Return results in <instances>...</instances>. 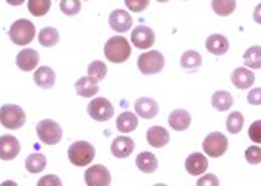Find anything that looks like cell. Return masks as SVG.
Returning a JSON list of instances; mask_svg holds the SVG:
<instances>
[{"instance_id": "6da1fadb", "label": "cell", "mask_w": 261, "mask_h": 186, "mask_svg": "<svg viewBox=\"0 0 261 186\" xmlns=\"http://www.w3.org/2000/svg\"><path fill=\"white\" fill-rule=\"evenodd\" d=\"M105 56L111 63H124L130 58V43L124 37H113L105 45Z\"/></svg>"}, {"instance_id": "7a4b0ae2", "label": "cell", "mask_w": 261, "mask_h": 186, "mask_svg": "<svg viewBox=\"0 0 261 186\" xmlns=\"http://www.w3.org/2000/svg\"><path fill=\"white\" fill-rule=\"evenodd\" d=\"M37 35V30H35V25H33L30 20H25V18H20L17 22H13L10 30H9V37L15 45L20 46H25L33 41Z\"/></svg>"}, {"instance_id": "3957f363", "label": "cell", "mask_w": 261, "mask_h": 186, "mask_svg": "<svg viewBox=\"0 0 261 186\" xmlns=\"http://www.w3.org/2000/svg\"><path fill=\"white\" fill-rule=\"evenodd\" d=\"M94 155H96L94 147L85 140L74 142L68 148V158H70V162L74 167H88L94 160Z\"/></svg>"}, {"instance_id": "277c9868", "label": "cell", "mask_w": 261, "mask_h": 186, "mask_svg": "<svg viewBox=\"0 0 261 186\" xmlns=\"http://www.w3.org/2000/svg\"><path fill=\"white\" fill-rule=\"evenodd\" d=\"M164 66H166V58H164V54L157 50H150L147 53H142L141 56L137 58V68H139V71L146 76L161 73L164 70Z\"/></svg>"}, {"instance_id": "5b68a950", "label": "cell", "mask_w": 261, "mask_h": 186, "mask_svg": "<svg viewBox=\"0 0 261 186\" xmlns=\"http://www.w3.org/2000/svg\"><path fill=\"white\" fill-rule=\"evenodd\" d=\"M25 111L17 104H5L0 107V123L9 129V130H17L25 126Z\"/></svg>"}, {"instance_id": "8992f818", "label": "cell", "mask_w": 261, "mask_h": 186, "mask_svg": "<svg viewBox=\"0 0 261 186\" xmlns=\"http://www.w3.org/2000/svg\"><path fill=\"white\" fill-rule=\"evenodd\" d=\"M37 135L42 143L45 145H57L63 137V130H61L60 123L51 119L40 120L37 126Z\"/></svg>"}, {"instance_id": "52a82bcc", "label": "cell", "mask_w": 261, "mask_h": 186, "mask_svg": "<svg viewBox=\"0 0 261 186\" xmlns=\"http://www.w3.org/2000/svg\"><path fill=\"white\" fill-rule=\"evenodd\" d=\"M203 151L210 158L222 157L228 150V139L222 132H212L203 139Z\"/></svg>"}, {"instance_id": "ba28073f", "label": "cell", "mask_w": 261, "mask_h": 186, "mask_svg": "<svg viewBox=\"0 0 261 186\" xmlns=\"http://www.w3.org/2000/svg\"><path fill=\"white\" fill-rule=\"evenodd\" d=\"M88 114L91 115V119L98 122H106L114 115L113 104L105 98H94L88 104Z\"/></svg>"}, {"instance_id": "9c48e42d", "label": "cell", "mask_w": 261, "mask_h": 186, "mask_svg": "<svg viewBox=\"0 0 261 186\" xmlns=\"http://www.w3.org/2000/svg\"><path fill=\"white\" fill-rule=\"evenodd\" d=\"M85 181L88 186H109L111 173L105 165H93L85 171Z\"/></svg>"}, {"instance_id": "30bf717a", "label": "cell", "mask_w": 261, "mask_h": 186, "mask_svg": "<svg viewBox=\"0 0 261 186\" xmlns=\"http://www.w3.org/2000/svg\"><path fill=\"white\" fill-rule=\"evenodd\" d=\"M130 41H133V45L136 48H139V50H147V48H150L155 43V35L149 26L141 25L130 33Z\"/></svg>"}, {"instance_id": "8fae6325", "label": "cell", "mask_w": 261, "mask_h": 186, "mask_svg": "<svg viewBox=\"0 0 261 186\" xmlns=\"http://www.w3.org/2000/svg\"><path fill=\"white\" fill-rule=\"evenodd\" d=\"M20 153V142L13 135L0 137V160H13Z\"/></svg>"}, {"instance_id": "7c38bea8", "label": "cell", "mask_w": 261, "mask_h": 186, "mask_svg": "<svg viewBox=\"0 0 261 186\" xmlns=\"http://www.w3.org/2000/svg\"><path fill=\"white\" fill-rule=\"evenodd\" d=\"M130 25H133V17H130V13L126 10L118 9L109 15V26H111V30H114L116 33L129 32Z\"/></svg>"}, {"instance_id": "4fadbf2b", "label": "cell", "mask_w": 261, "mask_h": 186, "mask_svg": "<svg viewBox=\"0 0 261 186\" xmlns=\"http://www.w3.org/2000/svg\"><path fill=\"white\" fill-rule=\"evenodd\" d=\"M208 168V160L203 153H192L185 160V170L189 171V175L192 176H200L203 175Z\"/></svg>"}, {"instance_id": "5bb4252c", "label": "cell", "mask_w": 261, "mask_h": 186, "mask_svg": "<svg viewBox=\"0 0 261 186\" xmlns=\"http://www.w3.org/2000/svg\"><path fill=\"white\" fill-rule=\"evenodd\" d=\"M134 109H136V114L142 117V119H154V117L159 114V106L150 98H139L134 102Z\"/></svg>"}, {"instance_id": "9a60e30c", "label": "cell", "mask_w": 261, "mask_h": 186, "mask_svg": "<svg viewBox=\"0 0 261 186\" xmlns=\"http://www.w3.org/2000/svg\"><path fill=\"white\" fill-rule=\"evenodd\" d=\"M38 59L40 54L32 50V48H25L18 54H17V66L22 71H33L38 66Z\"/></svg>"}, {"instance_id": "2e32d148", "label": "cell", "mask_w": 261, "mask_h": 186, "mask_svg": "<svg viewBox=\"0 0 261 186\" xmlns=\"http://www.w3.org/2000/svg\"><path fill=\"white\" fill-rule=\"evenodd\" d=\"M167 122H169L170 129L177 130V132H182V130L190 127L192 117H190L189 111H185V109H175V111L170 112Z\"/></svg>"}, {"instance_id": "e0dca14e", "label": "cell", "mask_w": 261, "mask_h": 186, "mask_svg": "<svg viewBox=\"0 0 261 186\" xmlns=\"http://www.w3.org/2000/svg\"><path fill=\"white\" fill-rule=\"evenodd\" d=\"M147 142H149V145L150 147H154V148H162V147H166L169 140H170V135L167 132V129H164L161 126H154V127H150L147 130Z\"/></svg>"}, {"instance_id": "ac0fdd59", "label": "cell", "mask_w": 261, "mask_h": 186, "mask_svg": "<svg viewBox=\"0 0 261 186\" xmlns=\"http://www.w3.org/2000/svg\"><path fill=\"white\" fill-rule=\"evenodd\" d=\"M205 48H207L212 54H215V56H222V54H226V51H228L230 41L226 40V37L214 33V35H210L207 41H205Z\"/></svg>"}, {"instance_id": "d6986e66", "label": "cell", "mask_w": 261, "mask_h": 186, "mask_svg": "<svg viewBox=\"0 0 261 186\" xmlns=\"http://www.w3.org/2000/svg\"><path fill=\"white\" fill-rule=\"evenodd\" d=\"M134 151V140L129 139L126 135H121L118 139L113 140L111 145V153L116 158H127Z\"/></svg>"}, {"instance_id": "ffe728a7", "label": "cell", "mask_w": 261, "mask_h": 186, "mask_svg": "<svg viewBox=\"0 0 261 186\" xmlns=\"http://www.w3.org/2000/svg\"><path fill=\"white\" fill-rule=\"evenodd\" d=\"M231 82L238 89H248L255 84V74L248 68H237L231 73Z\"/></svg>"}, {"instance_id": "44dd1931", "label": "cell", "mask_w": 261, "mask_h": 186, "mask_svg": "<svg viewBox=\"0 0 261 186\" xmlns=\"http://www.w3.org/2000/svg\"><path fill=\"white\" fill-rule=\"evenodd\" d=\"M33 81H35V84L38 87L51 89L55 86V81H57V76H55V71L50 66H42L33 74Z\"/></svg>"}, {"instance_id": "7402d4cb", "label": "cell", "mask_w": 261, "mask_h": 186, "mask_svg": "<svg viewBox=\"0 0 261 186\" xmlns=\"http://www.w3.org/2000/svg\"><path fill=\"white\" fill-rule=\"evenodd\" d=\"M136 165L137 168H139L142 173H154L159 167V162H157V158L154 153H150V151H142V153L137 155L136 158Z\"/></svg>"}, {"instance_id": "603a6c76", "label": "cell", "mask_w": 261, "mask_h": 186, "mask_svg": "<svg viewBox=\"0 0 261 186\" xmlns=\"http://www.w3.org/2000/svg\"><path fill=\"white\" fill-rule=\"evenodd\" d=\"M74 87H76V92L80 96H83V98H93V96H96L99 92L98 82L93 81L91 78H88V76L80 78L76 81V84H74Z\"/></svg>"}, {"instance_id": "cb8c5ba5", "label": "cell", "mask_w": 261, "mask_h": 186, "mask_svg": "<svg viewBox=\"0 0 261 186\" xmlns=\"http://www.w3.org/2000/svg\"><path fill=\"white\" fill-rule=\"evenodd\" d=\"M137 123H139V120H137V115L134 112H122L118 115V120H116V127H118V130L121 134H129L133 132V130L137 129Z\"/></svg>"}, {"instance_id": "d4e9b609", "label": "cell", "mask_w": 261, "mask_h": 186, "mask_svg": "<svg viewBox=\"0 0 261 186\" xmlns=\"http://www.w3.org/2000/svg\"><path fill=\"white\" fill-rule=\"evenodd\" d=\"M180 66L184 70H189V71L198 70V68L202 66V54L194 50L184 51V54L180 56Z\"/></svg>"}, {"instance_id": "484cf974", "label": "cell", "mask_w": 261, "mask_h": 186, "mask_svg": "<svg viewBox=\"0 0 261 186\" xmlns=\"http://www.w3.org/2000/svg\"><path fill=\"white\" fill-rule=\"evenodd\" d=\"M212 106H214L218 112H225L233 106V98L228 91H217L212 96Z\"/></svg>"}, {"instance_id": "4316f807", "label": "cell", "mask_w": 261, "mask_h": 186, "mask_svg": "<svg viewBox=\"0 0 261 186\" xmlns=\"http://www.w3.org/2000/svg\"><path fill=\"white\" fill-rule=\"evenodd\" d=\"M245 68L248 70H261V46H251L243 54Z\"/></svg>"}, {"instance_id": "83f0119b", "label": "cell", "mask_w": 261, "mask_h": 186, "mask_svg": "<svg viewBox=\"0 0 261 186\" xmlns=\"http://www.w3.org/2000/svg\"><path fill=\"white\" fill-rule=\"evenodd\" d=\"M38 41L42 46L51 48L60 41V33L57 28H53V26H45V28H42L38 33Z\"/></svg>"}, {"instance_id": "f1b7e54d", "label": "cell", "mask_w": 261, "mask_h": 186, "mask_svg": "<svg viewBox=\"0 0 261 186\" xmlns=\"http://www.w3.org/2000/svg\"><path fill=\"white\" fill-rule=\"evenodd\" d=\"M25 168L29 170V173H42L46 168V158L42 153H32L29 155L25 162Z\"/></svg>"}, {"instance_id": "f546056e", "label": "cell", "mask_w": 261, "mask_h": 186, "mask_svg": "<svg viewBox=\"0 0 261 186\" xmlns=\"http://www.w3.org/2000/svg\"><path fill=\"white\" fill-rule=\"evenodd\" d=\"M212 9L220 17H228L237 9L235 0H212Z\"/></svg>"}, {"instance_id": "4dcf8cb0", "label": "cell", "mask_w": 261, "mask_h": 186, "mask_svg": "<svg viewBox=\"0 0 261 186\" xmlns=\"http://www.w3.org/2000/svg\"><path fill=\"white\" fill-rule=\"evenodd\" d=\"M51 9V0H29V12L35 17L46 15Z\"/></svg>"}, {"instance_id": "1f68e13d", "label": "cell", "mask_w": 261, "mask_h": 186, "mask_svg": "<svg viewBox=\"0 0 261 186\" xmlns=\"http://www.w3.org/2000/svg\"><path fill=\"white\" fill-rule=\"evenodd\" d=\"M108 74V66L102 61H93L88 66V78H91L93 81L99 82L105 79V76Z\"/></svg>"}, {"instance_id": "d6a6232c", "label": "cell", "mask_w": 261, "mask_h": 186, "mask_svg": "<svg viewBox=\"0 0 261 186\" xmlns=\"http://www.w3.org/2000/svg\"><path fill=\"white\" fill-rule=\"evenodd\" d=\"M243 123H245V117L242 112H231L228 115V119H226V129H228V132L233 134V135H237L242 132V129H243Z\"/></svg>"}, {"instance_id": "836d02e7", "label": "cell", "mask_w": 261, "mask_h": 186, "mask_svg": "<svg viewBox=\"0 0 261 186\" xmlns=\"http://www.w3.org/2000/svg\"><path fill=\"white\" fill-rule=\"evenodd\" d=\"M60 10L70 17L78 15L81 10V2L80 0H60Z\"/></svg>"}, {"instance_id": "e575fe53", "label": "cell", "mask_w": 261, "mask_h": 186, "mask_svg": "<svg viewBox=\"0 0 261 186\" xmlns=\"http://www.w3.org/2000/svg\"><path fill=\"white\" fill-rule=\"evenodd\" d=\"M245 158H246V162H248L250 165L261 163V147H258V145L248 147L245 151Z\"/></svg>"}, {"instance_id": "d590c367", "label": "cell", "mask_w": 261, "mask_h": 186, "mask_svg": "<svg viewBox=\"0 0 261 186\" xmlns=\"http://www.w3.org/2000/svg\"><path fill=\"white\" fill-rule=\"evenodd\" d=\"M248 137L253 143H256V145L261 143V120H256L251 123L248 129Z\"/></svg>"}, {"instance_id": "8d00e7d4", "label": "cell", "mask_w": 261, "mask_h": 186, "mask_svg": "<svg viewBox=\"0 0 261 186\" xmlns=\"http://www.w3.org/2000/svg\"><path fill=\"white\" fill-rule=\"evenodd\" d=\"M150 0H124L126 7L130 12H142L149 7Z\"/></svg>"}, {"instance_id": "74e56055", "label": "cell", "mask_w": 261, "mask_h": 186, "mask_svg": "<svg viewBox=\"0 0 261 186\" xmlns=\"http://www.w3.org/2000/svg\"><path fill=\"white\" fill-rule=\"evenodd\" d=\"M37 186H63L57 175H45L38 180Z\"/></svg>"}, {"instance_id": "f35d334b", "label": "cell", "mask_w": 261, "mask_h": 186, "mask_svg": "<svg viewBox=\"0 0 261 186\" xmlns=\"http://www.w3.org/2000/svg\"><path fill=\"white\" fill-rule=\"evenodd\" d=\"M197 186H220V181H218V178L215 175L207 173L197 181Z\"/></svg>"}, {"instance_id": "ab89813d", "label": "cell", "mask_w": 261, "mask_h": 186, "mask_svg": "<svg viewBox=\"0 0 261 186\" xmlns=\"http://www.w3.org/2000/svg\"><path fill=\"white\" fill-rule=\"evenodd\" d=\"M246 99H248V102L251 106H261V87L251 89V91L248 92V96H246Z\"/></svg>"}, {"instance_id": "60d3db41", "label": "cell", "mask_w": 261, "mask_h": 186, "mask_svg": "<svg viewBox=\"0 0 261 186\" xmlns=\"http://www.w3.org/2000/svg\"><path fill=\"white\" fill-rule=\"evenodd\" d=\"M253 18H255V22L261 25V4H258L255 7V10H253Z\"/></svg>"}, {"instance_id": "b9f144b4", "label": "cell", "mask_w": 261, "mask_h": 186, "mask_svg": "<svg viewBox=\"0 0 261 186\" xmlns=\"http://www.w3.org/2000/svg\"><path fill=\"white\" fill-rule=\"evenodd\" d=\"M25 2V0H7V4H10L13 7H18V5H22Z\"/></svg>"}, {"instance_id": "7bdbcfd3", "label": "cell", "mask_w": 261, "mask_h": 186, "mask_svg": "<svg viewBox=\"0 0 261 186\" xmlns=\"http://www.w3.org/2000/svg\"><path fill=\"white\" fill-rule=\"evenodd\" d=\"M0 186H18L15 181H12V180H7V181H4L2 184H0Z\"/></svg>"}, {"instance_id": "ee69618b", "label": "cell", "mask_w": 261, "mask_h": 186, "mask_svg": "<svg viewBox=\"0 0 261 186\" xmlns=\"http://www.w3.org/2000/svg\"><path fill=\"white\" fill-rule=\"evenodd\" d=\"M157 2H161V4H166V2H169V0H157Z\"/></svg>"}, {"instance_id": "f6af8a7d", "label": "cell", "mask_w": 261, "mask_h": 186, "mask_svg": "<svg viewBox=\"0 0 261 186\" xmlns=\"http://www.w3.org/2000/svg\"><path fill=\"white\" fill-rule=\"evenodd\" d=\"M154 186H167V184H164V183H159V184H154Z\"/></svg>"}]
</instances>
